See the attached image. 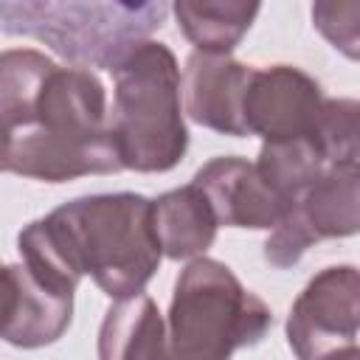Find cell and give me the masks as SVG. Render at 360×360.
<instances>
[{
  "instance_id": "cell-1",
  "label": "cell",
  "mask_w": 360,
  "mask_h": 360,
  "mask_svg": "<svg viewBox=\"0 0 360 360\" xmlns=\"http://www.w3.org/2000/svg\"><path fill=\"white\" fill-rule=\"evenodd\" d=\"M0 169L70 180L118 172L121 158L104 124V90L82 68H59L37 51L0 56Z\"/></svg>"
},
{
  "instance_id": "cell-3",
  "label": "cell",
  "mask_w": 360,
  "mask_h": 360,
  "mask_svg": "<svg viewBox=\"0 0 360 360\" xmlns=\"http://www.w3.org/2000/svg\"><path fill=\"white\" fill-rule=\"evenodd\" d=\"M115 107L110 135L121 166L166 172L186 152L180 118V73L160 42H141L115 68Z\"/></svg>"
},
{
  "instance_id": "cell-2",
  "label": "cell",
  "mask_w": 360,
  "mask_h": 360,
  "mask_svg": "<svg viewBox=\"0 0 360 360\" xmlns=\"http://www.w3.org/2000/svg\"><path fill=\"white\" fill-rule=\"evenodd\" d=\"M20 248L42 256L70 281L90 273L115 298L138 295L160 259L152 202L138 194L73 200L48 219L31 222L20 233Z\"/></svg>"
},
{
  "instance_id": "cell-7",
  "label": "cell",
  "mask_w": 360,
  "mask_h": 360,
  "mask_svg": "<svg viewBox=\"0 0 360 360\" xmlns=\"http://www.w3.org/2000/svg\"><path fill=\"white\" fill-rule=\"evenodd\" d=\"M248 68L217 56V53H194L188 59L186 70V87H188V110L194 121L228 132V135H245L242 121V101L250 82Z\"/></svg>"
},
{
  "instance_id": "cell-6",
  "label": "cell",
  "mask_w": 360,
  "mask_h": 360,
  "mask_svg": "<svg viewBox=\"0 0 360 360\" xmlns=\"http://www.w3.org/2000/svg\"><path fill=\"white\" fill-rule=\"evenodd\" d=\"M191 186L205 197L214 219L225 225L273 228L292 211V205H287L253 166L236 158L211 160L197 172Z\"/></svg>"
},
{
  "instance_id": "cell-8",
  "label": "cell",
  "mask_w": 360,
  "mask_h": 360,
  "mask_svg": "<svg viewBox=\"0 0 360 360\" xmlns=\"http://www.w3.org/2000/svg\"><path fill=\"white\" fill-rule=\"evenodd\" d=\"M152 222L160 248H166L172 259H186L205 250L217 228L205 197L194 186L163 194L158 202H152Z\"/></svg>"
},
{
  "instance_id": "cell-11",
  "label": "cell",
  "mask_w": 360,
  "mask_h": 360,
  "mask_svg": "<svg viewBox=\"0 0 360 360\" xmlns=\"http://www.w3.org/2000/svg\"><path fill=\"white\" fill-rule=\"evenodd\" d=\"M17 307V278H14V267H0V338L11 323Z\"/></svg>"
},
{
  "instance_id": "cell-9",
  "label": "cell",
  "mask_w": 360,
  "mask_h": 360,
  "mask_svg": "<svg viewBox=\"0 0 360 360\" xmlns=\"http://www.w3.org/2000/svg\"><path fill=\"white\" fill-rule=\"evenodd\" d=\"M101 360H163V332L146 295L121 301L107 312L98 343Z\"/></svg>"
},
{
  "instance_id": "cell-4",
  "label": "cell",
  "mask_w": 360,
  "mask_h": 360,
  "mask_svg": "<svg viewBox=\"0 0 360 360\" xmlns=\"http://www.w3.org/2000/svg\"><path fill=\"white\" fill-rule=\"evenodd\" d=\"M166 17L163 3H0L6 34L34 37L79 68H115Z\"/></svg>"
},
{
  "instance_id": "cell-10",
  "label": "cell",
  "mask_w": 360,
  "mask_h": 360,
  "mask_svg": "<svg viewBox=\"0 0 360 360\" xmlns=\"http://www.w3.org/2000/svg\"><path fill=\"white\" fill-rule=\"evenodd\" d=\"M174 14L186 37L202 51L222 56L233 42L250 28V20L259 14V6L245 3H177Z\"/></svg>"
},
{
  "instance_id": "cell-5",
  "label": "cell",
  "mask_w": 360,
  "mask_h": 360,
  "mask_svg": "<svg viewBox=\"0 0 360 360\" xmlns=\"http://www.w3.org/2000/svg\"><path fill=\"white\" fill-rule=\"evenodd\" d=\"M267 326V307L245 292L225 264L200 259L177 278L163 360H228Z\"/></svg>"
}]
</instances>
